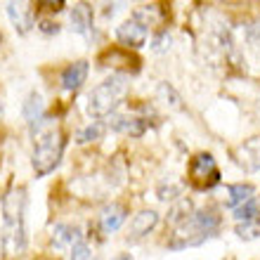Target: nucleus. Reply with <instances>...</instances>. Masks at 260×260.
I'll list each match as a JSON object with an SVG mask.
<instances>
[{"label": "nucleus", "mask_w": 260, "mask_h": 260, "mask_svg": "<svg viewBox=\"0 0 260 260\" xmlns=\"http://www.w3.org/2000/svg\"><path fill=\"white\" fill-rule=\"evenodd\" d=\"M24 116H26L31 130L41 123V118H43V100H41L38 92H31V95L26 97V102H24Z\"/></svg>", "instance_id": "15"}, {"label": "nucleus", "mask_w": 260, "mask_h": 260, "mask_svg": "<svg viewBox=\"0 0 260 260\" xmlns=\"http://www.w3.org/2000/svg\"><path fill=\"white\" fill-rule=\"evenodd\" d=\"M64 154V135L62 130L57 128H50L48 133H41L38 135V142L34 147V171L36 175H48L57 168L59 158Z\"/></svg>", "instance_id": "3"}, {"label": "nucleus", "mask_w": 260, "mask_h": 260, "mask_svg": "<svg viewBox=\"0 0 260 260\" xmlns=\"http://www.w3.org/2000/svg\"><path fill=\"white\" fill-rule=\"evenodd\" d=\"M237 234H239L241 239H244V237H246V239L258 237V234H260V215L255 220H251V222H244V225L237 227Z\"/></svg>", "instance_id": "20"}, {"label": "nucleus", "mask_w": 260, "mask_h": 260, "mask_svg": "<svg viewBox=\"0 0 260 260\" xmlns=\"http://www.w3.org/2000/svg\"><path fill=\"white\" fill-rule=\"evenodd\" d=\"M88 62L85 59H78V62L69 64L67 69L62 71V88L64 90H78L85 83V78H88Z\"/></svg>", "instance_id": "9"}, {"label": "nucleus", "mask_w": 260, "mask_h": 260, "mask_svg": "<svg viewBox=\"0 0 260 260\" xmlns=\"http://www.w3.org/2000/svg\"><path fill=\"white\" fill-rule=\"evenodd\" d=\"M125 92H128V78H125V76L116 74V76H111V78H107V81H102L100 85H95V88L90 90L88 114L92 118L109 116L111 111L121 104Z\"/></svg>", "instance_id": "2"}, {"label": "nucleus", "mask_w": 260, "mask_h": 260, "mask_svg": "<svg viewBox=\"0 0 260 260\" xmlns=\"http://www.w3.org/2000/svg\"><path fill=\"white\" fill-rule=\"evenodd\" d=\"M192 220V201L189 199H182V201H178V204L173 206V211L168 213V222H171L173 227H182L187 225Z\"/></svg>", "instance_id": "16"}, {"label": "nucleus", "mask_w": 260, "mask_h": 260, "mask_svg": "<svg viewBox=\"0 0 260 260\" xmlns=\"http://www.w3.org/2000/svg\"><path fill=\"white\" fill-rule=\"evenodd\" d=\"M24 208H26V192L12 189L3 199V220H5V246L12 253H24L26 248V230H24Z\"/></svg>", "instance_id": "1"}, {"label": "nucleus", "mask_w": 260, "mask_h": 260, "mask_svg": "<svg viewBox=\"0 0 260 260\" xmlns=\"http://www.w3.org/2000/svg\"><path fill=\"white\" fill-rule=\"evenodd\" d=\"M104 133H107V125L102 121H92L90 125L78 130V135H76V142L78 144H88V142H97V140H102Z\"/></svg>", "instance_id": "17"}, {"label": "nucleus", "mask_w": 260, "mask_h": 260, "mask_svg": "<svg viewBox=\"0 0 260 260\" xmlns=\"http://www.w3.org/2000/svg\"><path fill=\"white\" fill-rule=\"evenodd\" d=\"M253 185H244V182H239V185H230L227 187V208H239L241 204H246L248 199H253Z\"/></svg>", "instance_id": "13"}, {"label": "nucleus", "mask_w": 260, "mask_h": 260, "mask_svg": "<svg viewBox=\"0 0 260 260\" xmlns=\"http://www.w3.org/2000/svg\"><path fill=\"white\" fill-rule=\"evenodd\" d=\"M0 41H3V36H0Z\"/></svg>", "instance_id": "27"}, {"label": "nucleus", "mask_w": 260, "mask_h": 260, "mask_svg": "<svg viewBox=\"0 0 260 260\" xmlns=\"http://www.w3.org/2000/svg\"><path fill=\"white\" fill-rule=\"evenodd\" d=\"M125 215H128V208L123 204H109L100 215V225H102V232L111 234L121 230V225L125 222Z\"/></svg>", "instance_id": "8"}, {"label": "nucleus", "mask_w": 260, "mask_h": 260, "mask_svg": "<svg viewBox=\"0 0 260 260\" xmlns=\"http://www.w3.org/2000/svg\"><path fill=\"white\" fill-rule=\"evenodd\" d=\"M90 258H92V251H90V246L85 244V241H78V244H74L71 260H90Z\"/></svg>", "instance_id": "21"}, {"label": "nucleus", "mask_w": 260, "mask_h": 260, "mask_svg": "<svg viewBox=\"0 0 260 260\" xmlns=\"http://www.w3.org/2000/svg\"><path fill=\"white\" fill-rule=\"evenodd\" d=\"M114 260H133V255H128V253H121V255H116Z\"/></svg>", "instance_id": "25"}, {"label": "nucleus", "mask_w": 260, "mask_h": 260, "mask_svg": "<svg viewBox=\"0 0 260 260\" xmlns=\"http://www.w3.org/2000/svg\"><path fill=\"white\" fill-rule=\"evenodd\" d=\"M7 14L19 34H28L34 26V7L28 3H7Z\"/></svg>", "instance_id": "7"}, {"label": "nucleus", "mask_w": 260, "mask_h": 260, "mask_svg": "<svg viewBox=\"0 0 260 260\" xmlns=\"http://www.w3.org/2000/svg\"><path fill=\"white\" fill-rule=\"evenodd\" d=\"M0 114H3V104H0Z\"/></svg>", "instance_id": "26"}, {"label": "nucleus", "mask_w": 260, "mask_h": 260, "mask_svg": "<svg viewBox=\"0 0 260 260\" xmlns=\"http://www.w3.org/2000/svg\"><path fill=\"white\" fill-rule=\"evenodd\" d=\"M156 95L161 97V100H166V104H171V107H175L178 109L180 107V97L178 92L168 85V83H158V88H156Z\"/></svg>", "instance_id": "19"}, {"label": "nucleus", "mask_w": 260, "mask_h": 260, "mask_svg": "<svg viewBox=\"0 0 260 260\" xmlns=\"http://www.w3.org/2000/svg\"><path fill=\"white\" fill-rule=\"evenodd\" d=\"M258 218V201H255V197L253 199H248L246 204H241L239 208H234V220L237 222H251V220H255Z\"/></svg>", "instance_id": "18"}, {"label": "nucleus", "mask_w": 260, "mask_h": 260, "mask_svg": "<svg viewBox=\"0 0 260 260\" xmlns=\"http://www.w3.org/2000/svg\"><path fill=\"white\" fill-rule=\"evenodd\" d=\"M189 180L197 189H211L220 182V171H218V164L211 154H197L189 164Z\"/></svg>", "instance_id": "4"}, {"label": "nucleus", "mask_w": 260, "mask_h": 260, "mask_svg": "<svg viewBox=\"0 0 260 260\" xmlns=\"http://www.w3.org/2000/svg\"><path fill=\"white\" fill-rule=\"evenodd\" d=\"M81 241V230L74 225H55L52 230V244L55 246H69V244H78Z\"/></svg>", "instance_id": "14"}, {"label": "nucleus", "mask_w": 260, "mask_h": 260, "mask_svg": "<svg viewBox=\"0 0 260 260\" xmlns=\"http://www.w3.org/2000/svg\"><path fill=\"white\" fill-rule=\"evenodd\" d=\"M111 128L118 133H128L133 137H140L147 130V121L137 116H114L111 118Z\"/></svg>", "instance_id": "12"}, {"label": "nucleus", "mask_w": 260, "mask_h": 260, "mask_svg": "<svg viewBox=\"0 0 260 260\" xmlns=\"http://www.w3.org/2000/svg\"><path fill=\"white\" fill-rule=\"evenodd\" d=\"M41 31H43V34H48V36H52V34H57V31H59V26H57V24H52L50 19H43L41 21Z\"/></svg>", "instance_id": "24"}, {"label": "nucleus", "mask_w": 260, "mask_h": 260, "mask_svg": "<svg viewBox=\"0 0 260 260\" xmlns=\"http://www.w3.org/2000/svg\"><path fill=\"white\" fill-rule=\"evenodd\" d=\"M116 41L133 50L142 48L144 43H147V26H142V24L135 19L123 21V24L116 28Z\"/></svg>", "instance_id": "6"}, {"label": "nucleus", "mask_w": 260, "mask_h": 260, "mask_svg": "<svg viewBox=\"0 0 260 260\" xmlns=\"http://www.w3.org/2000/svg\"><path fill=\"white\" fill-rule=\"evenodd\" d=\"M234 158H237V164L244 171H248V173L260 171V135L241 142L237 147V151H234Z\"/></svg>", "instance_id": "5"}, {"label": "nucleus", "mask_w": 260, "mask_h": 260, "mask_svg": "<svg viewBox=\"0 0 260 260\" xmlns=\"http://www.w3.org/2000/svg\"><path fill=\"white\" fill-rule=\"evenodd\" d=\"M158 225V213L156 211H140L133 218V222H130V237L133 239H142V237H147V234L154 230V227Z\"/></svg>", "instance_id": "10"}, {"label": "nucleus", "mask_w": 260, "mask_h": 260, "mask_svg": "<svg viewBox=\"0 0 260 260\" xmlns=\"http://www.w3.org/2000/svg\"><path fill=\"white\" fill-rule=\"evenodd\" d=\"M166 43H171V36H168V31H161V34H158L156 38H154V50H156V52L166 50V48H168Z\"/></svg>", "instance_id": "22"}, {"label": "nucleus", "mask_w": 260, "mask_h": 260, "mask_svg": "<svg viewBox=\"0 0 260 260\" xmlns=\"http://www.w3.org/2000/svg\"><path fill=\"white\" fill-rule=\"evenodd\" d=\"M71 31L81 36H90V31H92V12H90L88 5L81 3V5H76L71 10Z\"/></svg>", "instance_id": "11"}, {"label": "nucleus", "mask_w": 260, "mask_h": 260, "mask_svg": "<svg viewBox=\"0 0 260 260\" xmlns=\"http://www.w3.org/2000/svg\"><path fill=\"white\" fill-rule=\"evenodd\" d=\"M175 197H178V189H175V187H161V189H158V199H161V201H173Z\"/></svg>", "instance_id": "23"}]
</instances>
